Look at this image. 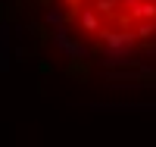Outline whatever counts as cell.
I'll use <instances>...</instances> for the list:
<instances>
[{
  "instance_id": "cell-1",
  "label": "cell",
  "mask_w": 156,
  "mask_h": 147,
  "mask_svg": "<svg viewBox=\"0 0 156 147\" xmlns=\"http://www.w3.org/2000/svg\"><path fill=\"white\" fill-rule=\"evenodd\" d=\"M53 9L87 53L128 57L156 47V0H53Z\"/></svg>"
}]
</instances>
